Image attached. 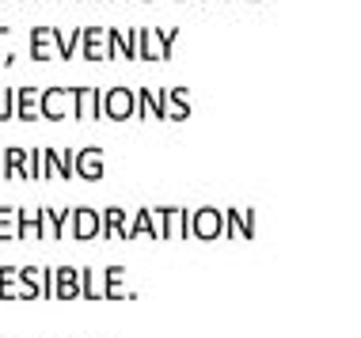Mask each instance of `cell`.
Segmentation results:
<instances>
[{"label": "cell", "instance_id": "1", "mask_svg": "<svg viewBox=\"0 0 361 338\" xmlns=\"http://www.w3.org/2000/svg\"><path fill=\"white\" fill-rule=\"evenodd\" d=\"M65 114H73V92L69 88H46L42 92V118L57 122Z\"/></svg>", "mask_w": 361, "mask_h": 338}, {"label": "cell", "instance_id": "2", "mask_svg": "<svg viewBox=\"0 0 361 338\" xmlns=\"http://www.w3.org/2000/svg\"><path fill=\"white\" fill-rule=\"evenodd\" d=\"M16 118H19V122H35V118H42V92L31 88V84L16 88Z\"/></svg>", "mask_w": 361, "mask_h": 338}, {"label": "cell", "instance_id": "3", "mask_svg": "<svg viewBox=\"0 0 361 338\" xmlns=\"http://www.w3.org/2000/svg\"><path fill=\"white\" fill-rule=\"evenodd\" d=\"M73 92V114L76 118H95L103 114V95L95 88H69Z\"/></svg>", "mask_w": 361, "mask_h": 338}, {"label": "cell", "instance_id": "4", "mask_svg": "<svg viewBox=\"0 0 361 338\" xmlns=\"http://www.w3.org/2000/svg\"><path fill=\"white\" fill-rule=\"evenodd\" d=\"M69 220H73V236L76 239H87V236H99L103 232V217L95 209H69Z\"/></svg>", "mask_w": 361, "mask_h": 338}, {"label": "cell", "instance_id": "5", "mask_svg": "<svg viewBox=\"0 0 361 338\" xmlns=\"http://www.w3.org/2000/svg\"><path fill=\"white\" fill-rule=\"evenodd\" d=\"M31 179V149H19V144H12V149H4V179Z\"/></svg>", "mask_w": 361, "mask_h": 338}, {"label": "cell", "instance_id": "6", "mask_svg": "<svg viewBox=\"0 0 361 338\" xmlns=\"http://www.w3.org/2000/svg\"><path fill=\"white\" fill-rule=\"evenodd\" d=\"M76 293H80V270L57 266L54 270V296H57V301H73Z\"/></svg>", "mask_w": 361, "mask_h": 338}, {"label": "cell", "instance_id": "7", "mask_svg": "<svg viewBox=\"0 0 361 338\" xmlns=\"http://www.w3.org/2000/svg\"><path fill=\"white\" fill-rule=\"evenodd\" d=\"M57 50V31L54 27H35L31 31V57L35 61H50Z\"/></svg>", "mask_w": 361, "mask_h": 338}, {"label": "cell", "instance_id": "8", "mask_svg": "<svg viewBox=\"0 0 361 338\" xmlns=\"http://www.w3.org/2000/svg\"><path fill=\"white\" fill-rule=\"evenodd\" d=\"M19 239H46L42 209H23L19 206Z\"/></svg>", "mask_w": 361, "mask_h": 338}, {"label": "cell", "instance_id": "9", "mask_svg": "<svg viewBox=\"0 0 361 338\" xmlns=\"http://www.w3.org/2000/svg\"><path fill=\"white\" fill-rule=\"evenodd\" d=\"M130 111H133V95L126 88H114V92L103 95V114L106 118H126Z\"/></svg>", "mask_w": 361, "mask_h": 338}, {"label": "cell", "instance_id": "10", "mask_svg": "<svg viewBox=\"0 0 361 338\" xmlns=\"http://www.w3.org/2000/svg\"><path fill=\"white\" fill-rule=\"evenodd\" d=\"M76 175L99 179L103 175V152L99 149H80V152H76Z\"/></svg>", "mask_w": 361, "mask_h": 338}, {"label": "cell", "instance_id": "11", "mask_svg": "<svg viewBox=\"0 0 361 338\" xmlns=\"http://www.w3.org/2000/svg\"><path fill=\"white\" fill-rule=\"evenodd\" d=\"M19 296H23V301L42 296V266H23L19 270Z\"/></svg>", "mask_w": 361, "mask_h": 338}, {"label": "cell", "instance_id": "12", "mask_svg": "<svg viewBox=\"0 0 361 338\" xmlns=\"http://www.w3.org/2000/svg\"><path fill=\"white\" fill-rule=\"evenodd\" d=\"M84 57L87 61H103L106 57V31H99V27H84Z\"/></svg>", "mask_w": 361, "mask_h": 338}, {"label": "cell", "instance_id": "13", "mask_svg": "<svg viewBox=\"0 0 361 338\" xmlns=\"http://www.w3.org/2000/svg\"><path fill=\"white\" fill-rule=\"evenodd\" d=\"M0 239H19V206H0Z\"/></svg>", "mask_w": 361, "mask_h": 338}, {"label": "cell", "instance_id": "14", "mask_svg": "<svg viewBox=\"0 0 361 338\" xmlns=\"http://www.w3.org/2000/svg\"><path fill=\"white\" fill-rule=\"evenodd\" d=\"M0 296L4 301L19 296V266H0Z\"/></svg>", "mask_w": 361, "mask_h": 338}, {"label": "cell", "instance_id": "15", "mask_svg": "<svg viewBox=\"0 0 361 338\" xmlns=\"http://www.w3.org/2000/svg\"><path fill=\"white\" fill-rule=\"evenodd\" d=\"M84 38V31H57V57L61 61H73V54H76V42Z\"/></svg>", "mask_w": 361, "mask_h": 338}, {"label": "cell", "instance_id": "16", "mask_svg": "<svg viewBox=\"0 0 361 338\" xmlns=\"http://www.w3.org/2000/svg\"><path fill=\"white\" fill-rule=\"evenodd\" d=\"M65 217H69V209H65V213H54L50 206H42V225H46V239H57L65 232Z\"/></svg>", "mask_w": 361, "mask_h": 338}, {"label": "cell", "instance_id": "17", "mask_svg": "<svg viewBox=\"0 0 361 338\" xmlns=\"http://www.w3.org/2000/svg\"><path fill=\"white\" fill-rule=\"evenodd\" d=\"M12 118H16V88L0 92V122H12Z\"/></svg>", "mask_w": 361, "mask_h": 338}, {"label": "cell", "instance_id": "18", "mask_svg": "<svg viewBox=\"0 0 361 338\" xmlns=\"http://www.w3.org/2000/svg\"><path fill=\"white\" fill-rule=\"evenodd\" d=\"M114 228H122V209H106V213H103V232L111 236Z\"/></svg>", "mask_w": 361, "mask_h": 338}, {"label": "cell", "instance_id": "19", "mask_svg": "<svg viewBox=\"0 0 361 338\" xmlns=\"http://www.w3.org/2000/svg\"><path fill=\"white\" fill-rule=\"evenodd\" d=\"M57 156H61V152L42 149V168H46V179H54V175H57Z\"/></svg>", "mask_w": 361, "mask_h": 338}, {"label": "cell", "instance_id": "20", "mask_svg": "<svg viewBox=\"0 0 361 338\" xmlns=\"http://www.w3.org/2000/svg\"><path fill=\"white\" fill-rule=\"evenodd\" d=\"M31 179H46V168H42V149H31Z\"/></svg>", "mask_w": 361, "mask_h": 338}, {"label": "cell", "instance_id": "21", "mask_svg": "<svg viewBox=\"0 0 361 338\" xmlns=\"http://www.w3.org/2000/svg\"><path fill=\"white\" fill-rule=\"evenodd\" d=\"M42 296L54 301V270H42Z\"/></svg>", "mask_w": 361, "mask_h": 338}, {"label": "cell", "instance_id": "22", "mask_svg": "<svg viewBox=\"0 0 361 338\" xmlns=\"http://www.w3.org/2000/svg\"><path fill=\"white\" fill-rule=\"evenodd\" d=\"M4 35H8V27H0V61L8 57V54H4Z\"/></svg>", "mask_w": 361, "mask_h": 338}, {"label": "cell", "instance_id": "23", "mask_svg": "<svg viewBox=\"0 0 361 338\" xmlns=\"http://www.w3.org/2000/svg\"><path fill=\"white\" fill-rule=\"evenodd\" d=\"M0 175H4V149H0Z\"/></svg>", "mask_w": 361, "mask_h": 338}]
</instances>
